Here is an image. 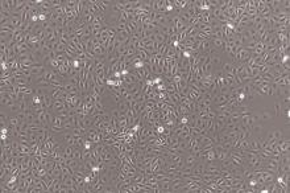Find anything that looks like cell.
<instances>
[{"label": "cell", "mask_w": 290, "mask_h": 193, "mask_svg": "<svg viewBox=\"0 0 290 193\" xmlns=\"http://www.w3.org/2000/svg\"><path fill=\"white\" fill-rule=\"evenodd\" d=\"M51 126L62 127V126H63V120L61 119V116H58V115H54V116H53V120H51Z\"/></svg>", "instance_id": "cell-19"}, {"label": "cell", "mask_w": 290, "mask_h": 193, "mask_svg": "<svg viewBox=\"0 0 290 193\" xmlns=\"http://www.w3.org/2000/svg\"><path fill=\"white\" fill-rule=\"evenodd\" d=\"M196 162H198V157H196L195 155L190 153V152L185 153V167L193 168V167L195 166V164H196Z\"/></svg>", "instance_id": "cell-6"}, {"label": "cell", "mask_w": 290, "mask_h": 193, "mask_svg": "<svg viewBox=\"0 0 290 193\" xmlns=\"http://www.w3.org/2000/svg\"><path fill=\"white\" fill-rule=\"evenodd\" d=\"M231 101L230 98V94H216L214 98V103H216V106H222V105H226Z\"/></svg>", "instance_id": "cell-4"}, {"label": "cell", "mask_w": 290, "mask_h": 193, "mask_svg": "<svg viewBox=\"0 0 290 193\" xmlns=\"http://www.w3.org/2000/svg\"><path fill=\"white\" fill-rule=\"evenodd\" d=\"M204 162H196V164L193 167V175H203L204 173Z\"/></svg>", "instance_id": "cell-7"}, {"label": "cell", "mask_w": 290, "mask_h": 193, "mask_svg": "<svg viewBox=\"0 0 290 193\" xmlns=\"http://www.w3.org/2000/svg\"><path fill=\"white\" fill-rule=\"evenodd\" d=\"M63 155H65V157H73V152H74V147H73V145H66V147H65L63 148Z\"/></svg>", "instance_id": "cell-18"}, {"label": "cell", "mask_w": 290, "mask_h": 193, "mask_svg": "<svg viewBox=\"0 0 290 193\" xmlns=\"http://www.w3.org/2000/svg\"><path fill=\"white\" fill-rule=\"evenodd\" d=\"M65 109V101H59V99H54L53 102V109H51V111H54V112H57L59 110H62Z\"/></svg>", "instance_id": "cell-12"}, {"label": "cell", "mask_w": 290, "mask_h": 193, "mask_svg": "<svg viewBox=\"0 0 290 193\" xmlns=\"http://www.w3.org/2000/svg\"><path fill=\"white\" fill-rule=\"evenodd\" d=\"M110 114H111V116H112V118H116V119H119V116H120L119 110H118V109H114V110H112V111L110 112Z\"/></svg>", "instance_id": "cell-29"}, {"label": "cell", "mask_w": 290, "mask_h": 193, "mask_svg": "<svg viewBox=\"0 0 290 193\" xmlns=\"http://www.w3.org/2000/svg\"><path fill=\"white\" fill-rule=\"evenodd\" d=\"M249 56H251V53L248 52L245 48H240L239 49V52L235 54V61H237V62H241V64H244L245 61L249 58Z\"/></svg>", "instance_id": "cell-2"}, {"label": "cell", "mask_w": 290, "mask_h": 193, "mask_svg": "<svg viewBox=\"0 0 290 193\" xmlns=\"http://www.w3.org/2000/svg\"><path fill=\"white\" fill-rule=\"evenodd\" d=\"M210 57H211V65H212V68H214V66H218V65H220V64H222V58L219 57L218 54L210 56Z\"/></svg>", "instance_id": "cell-20"}, {"label": "cell", "mask_w": 290, "mask_h": 193, "mask_svg": "<svg viewBox=\"0 0 290 193\" xmlns=\"http://www.w3.org/2000/svg\"><path fill=\"white\" fill-rule=\"evenodd\" d=\"M274 110H276V116H281V103H276Z\"/></svg>", "instance_id": "cell-28"}, {"label": "cell", "mask_w": 290, "mask_h": 193, "mask_svg": "<svg viewBox=\"0 0 290 193\" xmlns=\"http://www.w3.org/2000/svg\"><path fill=\"white\" fill-rule=\"evenodd\" d=\"M129 35L127 33V32H121V33H118L116 35V41L119 42V44H125L128 40H129Z\"/></svg>", "instance_id": "cell-11"}, {"label": "cell", "mask_w": 290, "mask_h": 193, "mask_svg": "<svg viewBox=\"0 0 290 193\" xmlns=\"http://www.w3.org/2000/svg\"><path fill=\"white\" fill-rule=\"evenodd\" d=\"M42 78L45 79V81H48V82H53V81H61L59 77H58V74L55 70L53 69H50V68H46V70L42 74Z\"/></svg>", "instance_id": "cell-1"}, {"label": "cell", "mask_w": 290, "mask_h": 193, "mask_svg": "<svg viewBox=\"0 0 290 193\" xmlns=\"http://www.w3.org/2000/svg\"><path fill=\"white\" fill-rule=\"evenodd\" d=\"M185 183H186L185 178H182L179 176L173 177V180H171V192H179Z\"/></svg>", "instance_id": "cell-3"}, {"label": "cell", "mask_w": 290, "mask_h": 193, "mask_svg": "<svg viewBox=\"0 0 290 193\" xmlns=\"http://www.w3.org/2000/svg\"><path fill=\"white\" fill-rule=\"evenodd\" d=\"M265 48H266V45L264 44V42L259 41V42L256 44V48H255V52H253V53H256V54H261L263 52H265Z\"/></svg>", "instance_id": "cell-17"}, {"label": "cell", "mask_w": 290, "mask_h": 193, "mask_svg": "<svg viewBox=\"0 0 290 193\" xmlns=\"http://www.w3.org/2000/svg\"><path fill=\"white\" fill-rule=\"evenodd\" d=\"M50 6H51V9H57V8L63 7V3L59 2V0H51V2H50Z\"/></svg>", "instance_id": "cell-22"}, {"label": "cell", "mask_w": 290, "mask_h": 193, "mask_svg": "<svg viewBox=\"0 0 290 193\" xmlns=\"http://www.w3.org/2000/svg\"><path fill=\"white\" fill-rule=\"evenodd\" d=\"M216 152V160L218 162H222V160L230 157V151H227V149H222V151H215Z\"/></svg>", "instance_id": "cell-13"}, {"label": "cell", "mask_w": 290, "mask_h": 193, "mask_svg": "<svg viewBox=\"0 0 290 193\" xmlns=\"http://www.w3.org/2000/svg\"><path fill=\"white\" fill-rule=\"evenodd\" d=\"M230 159H231V162L235 164L236 167H243V166H244V162H245L244 157L236 156V155H230Z\"/></svg>", "instance_id": "cell-9"}, {"label": "cell", "mask_w": 290, "mask_h": 193, "mask_svg": "<svg viewBox=\"0 0 290 193\" xmlns=\"http://www.w3.org/2000/svg\"><path fill=\"white\" fill-rule=\"evenodd\" d=\"M94 147H95V143H92L90 139H87V138H86L85 144H83V149H92Z\"/></svg>", "instance_id": "cell-23"}, {"label": "cell", "mask_w": 290, "mask_h": 193, "mask_svg": "<svg viewBox=\"0 0 290 193\" xmlns=\"http://www.w3.org/2000/svg\"><path fill=\"white\" fill-rule=\"evenodd\" d=\"M204 173H208V175H220V167H219L216 163L206 164L204 166Z\"/></svg>", "instance_id": "cell-5"}, {"label": "cell", "mask_w": 290, "mask_h": 193, "mask_svg": "<svg viewBox=\"0 0 290 193\" xmlns=\"http://www.w3.org/2000/svg\"><path fill=\"white\" fill-rule=\"evenodd\" d=\"M232 69H233V61H227V62H223L222 64V72L226 73V74H232Z\"/></svg>", "instance_id": "cell-8"}, {"label": "cell", "mask_w": 290, "mask_h": 193, "mask_svg": "<svg viewBox=\"0 0 290 193\" xmlns=\"http://www.w3.org/2000/svg\"><path fill=\"white\" fill-rule=\"evenodd\" d=\"M2 11H6L12 13L13 12V7H12V0L11 2H7V0H3L2 2Z\"/></svg>", "instance_id": "cell-14"}, {"label": "cell", "mask_w": 290, "mask_h": 193, "mask_svg": "<svg viewBox=\"0 0 290 193\" xmlns=\"http://www.w3.org/2000/svg\"><path fill=\"white\" fill-rule=\"evenodd\" d=\"M133 2H124V11H132Z\"/></svg>", "instance_id": "cell-27"}, {"label": "cell", "mask_w": 290, "mask_h": 193, "mask_svg": "<svg viewBox=\"0 0 290 193\" xmlns=\"http://www.w3.org/2000/svg\"><path fill=\"white\" fill-rule=\"evenodd\" d=\"M49 130H50V132H54V134H61V132H65V128H63V126L62 127H57V126H50L49 127Z\"/></svg>", "instance_id": "cell-21"}, {"label": "cell", "mask_w": 290, "mask_h": 193, "mask_svg": "<svg viewBox=\"0 0 290 193\" xmlns=\"http://www.w3.org/2000/svg\"><path fill=\"white\" fill-rule=\"evenodd\" d=\"M223 44H224V40H223V39H218V37H211V45H212L216 50L222 49V48H223Z\"/></svg>", "instance_id": "cell-10"}, {"label": "cell", "mask_w": 290, "mask_h": 193, "mask_svg": "<svg viewBox=\"0 0 290 193\" xmlns=\"http://www.w3.org/2000/svg\"><path fill=\"white\" fill-rule=\"evenodd\" d=\"M224 83H226L227 86H237L235 82V77H233L232 74H226V76H224Z\"/></svg>", "instance_id": "cell-15"}, {"label": "cell", "mask_w": 290, "mask_h": 193, "mask_svg": "<svg viewBox=\"0 0 290 193\" xmlns=\"http://www.w3.org/2000/svg\"><path fill=\"white\" fill-rule=\"evenodd\" d=\"M259 116H260V119H261V120H269L270 118H272V115H270L269 112H260Z\"/></svg>", "instance_id": "cell-26"}, {"label": "cell", "mask_w": 290, "mask_h": 193, "mask_svg": "<svg viewBox=\"0 0 290 193\" xmlns=\"http://www.w3.org/2000/svg\"><path fill=\"white\" fill-rule=\"evenodd\" d=\"M289 103H290V97H284L281 105H285L286 106V109H289Z\"/></svg>", "instance_id": "cell-30"}, {"label": "cell", "mask_w": 290, "mask_h": 193, "mask_svg": "<svg viewBox=\"0 0 290 193\" xmlns=\"http://www.w3.org/2000/svg\"><path fill=\"white\" fill-rule=\"evenodd\" d=\"M166 85V93L167 94H174V93H178L177 91V85L174 83V82H167V83H165Z\"/></svg>", "instance_id": "cell-16"}, {"label": "cell", "mask_w": 290, "mask_h": 193, "mask_svg": "<svg viewBox=\"0 0 290 193\" xmlns=\"http://www.w3.org/2000/svg\"><path fill=\"white\" fill-rule=\"evenodd\" d=\"M273 136H274V139L277 140V142H280V140H282L284 134H282L281 130H276V131H273Z\"/></svg>", "instance_id": "cell-24"}, {"label": "cell", "mask_w": 290, "mask_h": 193, "mask_svg": "<svg viewBox=\"0 0 290 193\" xmlns=\"http://www.w3.org/2000/svg\"><path fill=\"white\" fill-rule=\"evenodd\" d=\"M9 124H12L13 127H17L18 124H20V120L17 119V116H16V115L9 116Z\"/></svg>", "instance_id": "cell-25"}]
</instances>
